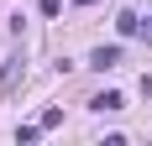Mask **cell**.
<instances>
[{
  "label": "cell",
  "instance_id": "52a82bcc",
  "mask_svg": "<svg viewBox=\"0 0 152 146\" xmlns=\"http://www.w3.org/2000/svg\"><path fill=\"white\" fill-rule=\"evenodd\" d=\"M74 5H100V0H74Z\"/></svg>",
  "mask_w": 152,
  "mask_h": 146
},
{
  "label": "cell",
  "instance_id": "277c9868",
  "mask_svg": "<svg viewBox=\"0 0 152 146\" xmlns=\"http://www.w3.org/2000/svg\"><path fill=\"white\" fill-rule=\"evenodd\" d=\"M115 26H121V37H137V31H142V16H137V11H121Z\"/></svg>",
  "mask_w": 152,
  "mask_h": 146
},
{
  "label": "cell",
  "instance_id": "5b68a950",
  "mask_svg": "<svg viewBox=\"0 0 152 146\" xmlns=\"http://www.w3.org/2000/svg\"><path fill=\"white\" fill-rule=\"evenodd\" d=\"M42 131H47L42 120H37V125H16V146H31V141H37V136H42Z\"/></svg>",
  "mask_w": 152,
  "mask_h": 146
},
{
  "label": "cell",
  "instance_id": "6da1fadb",
  "mask_svg": "<svg viewBox=\"0 0 152 146\" xmlns=\"http://www.w3.org/2000/svg\"><path fill=\"white\" fill-rule=\"evenodd\" d=\"M21 73H26V58H21V52H11V58H5V68H0V94H11V89L21 84Z\"/></svg>",
  "mask_w": 152,
  "mask_h": 146
},
{
  "label": "cell",
  "instance_id": "7a4b0ae2",
  "mask_svg": "<svg viewBox=\"0 0 152 146\" xmlns=\"http://www.w3.org/2000/svg\"><path fill=\"white\" fill-rule=\"evenodd\" d=\"M121 94H115V89H105V94H94V99H89V110H94V115H115V110H121Z\"/></svg>",
  "mask_w": 152,
  "mask_h": 146
},
{
  "label": "cell",
  "instance_id": "3957f363",
  "mask_svg": "<svg viewBox=\"0 0 152 146\" xmlns=\"http://www.w3.org/2000/svg\"><path fill=\"white\" fill-rule=\"evenodd\" d=\"M115 63H121V47H115V42H110V47H94V52H89V68H100V73H105V68H115Z\"/></svg>",
  "mask_w": 152,
  "mask_h": 146
},
{
  "label": "cell",
  "instance_id": "8992f818",
  "mask_svg": "<svg viewBox=\"0 0 152 146\" xmlns=\"http://www.w3.org/2000/svg\"><path fill=\"white\" fill-rule=\"evenodd\" d=\"M37 11H42V16H58V11H63V0H37Z\"/></svg>",
  "mask_w": 152,
  "mask_h": 146
}]
</instances>
